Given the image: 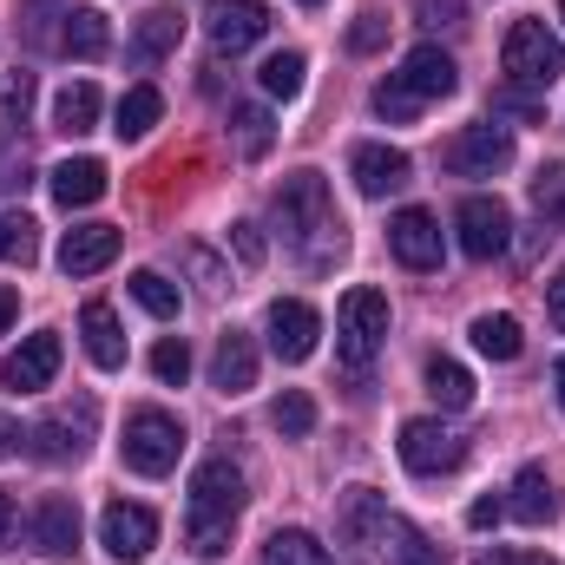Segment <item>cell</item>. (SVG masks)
Wrapping results in <instances>:
<instances>
[{
    "label": "cell",
    "mask_w": 565,
    "mask_h": 565,
    "mask_svg": "<svg viewBox=\"0 0 565 565\" xmlns=\"http://www.w3.org/2000/svg\"><path fill=\"white\" fill-rule=\"evenodd\" d=\"M13 316H20V289H13V282H0V335L13 329Z\"/></svg>",
    "instance_id": "cell-50"
},
{
    "label": "cell",
    "mask_w": 565,
    "mask_h": 565,
    "mask_svg": "<svg viewBox=\"0 0 565 565\" xmlns=\"http://www.w3.org/2000/svg\"><path fill=\"white\" fill-rule=\"evenodd\" d=\"M264 565H335L329 559V546L316 540V533H302V526H282L264 540Z\"/></svg>",
    "instance_id": "cell-29"
},
{
    "label": "cell",
    "mask_w": 565,
    "mask_h": 565,
    "mask_svg": "<svg viewBox=\"0 0 565 565\" xmlns=\"http://www.w3.org/2000/svg\"><path fill=\"white\" fill-rule=\"evenodd\" d=\"M151 375H158L164 388H184V375H191V349H184V335H164V342L151 349Z\"/></svg>",
    "instance_id": "cell-38"
},
{
    "label": "cell",
    "mask_w": 565,
    "mask_h": 565,
    "mask_svg": "<svg viewBox=\"0 0 565 565\" xmlns=\"http://www.w3.org/2000/svg\"><path fill=\"white\" fill-rule=\"evenodd\" d=\"M302 73H309V66H302V53H289V46H282V53L264 60V73H257V79H264V93H270V99H296V93H302Z\"/></svg>",
    "instance_id": "cell-35"
},
{
    "label": "cell",
    "mask_w": 565,
    "mask_h": 565,
    "mask_svg": "<svg viewBox=\"0 0 565 565\" xmlns=\"http://www.w3.org/2000/svg\"><path fill=\"white\" fill-rule=\"evenodd\" d=\"M500 66H507L513 86L546 93V86L565 73V40L546 26V20H513V26H507V46H500Z\"/></svg>",
    "instance_id": "cell-3"
},
{
    "label": "cell",
    "mask_w": 565,
    "mask_h": 565,
    "mask_svg": "<svg viewBox=\"0 0 565 565\" xmlns=\"http://www.w3.org/2000/svg\"><path fill=\"white\" fill-rule=\"evenodd\" d=\"M415 13H422V26H460V0H415Z\"/></svg>",
    "instance_id": "cell-43"
},
{
    "label": "cell",
    "mask_w": 565,
    "mask_h": 565,
    "mask_svg": "<svg viewBox=\"0 0 565 565\" xmlns=\"http://www.w3.org/2000/svg\"><path fill=\"white\" fill-rule=\"evenodd\" d=\"M382 335H388V296L369 289V282H355V289L335 302V355H342L349 369H369L375 349H382Z\"/></svg>",
    "instance_id": "cell-4"
},
{
    "label": "cell",
    "mask_w": 565,
    "mask_h": 565,
    "mask_svg": "<svg viewBox=\"0 0 565 565\" xmlns=\"http://www.w3.org/2000/svg\"><path fill=\"white\" fill-rule=\"evenodd\" d=\"M316 342H322V316L302 296H277L270 302V349H277L282 362H309Z\"/></svg>",
    "instance_id": "cell-10"
},
{
    "label": "cell",
    "mask_w": 565,
    "mask_h": 565,
    "mask_svg": "<svg viewBox=\"0 0 565 565\" xmlns=\"http://www.w3.org/2000/svg\"><path fill=\"white\" fill-rule=\"evenodd\" d=\"M53 20H66V7H60V0H26V40H33V46H60Z\"/></svg>",
    "instance_id": "cell-41"
},
{
    "label": "cell",
    "mask_w": 565,
    "mask_h": 565,
    "mask_svg": "<svg viewBox=\"0 0 565 565\" xmlns=\"http://www.w3.org/2000/svg\"><path fill=\"white\" fill-rule=\"evenodd\" d=\"M375 565H440V553L427 546L422 526H408L402 513H388L382 520V533H375V553H369Z\"/></svg>",
    "instance_id": "cell-21"
},
{
    "label": "cell",
    "mask_w": 565,
    "mask_h": 565,
    "mask_svg": "<svg viewBox=\"0 0 565 565\" xmlns=\"http://www.w3.org/2000/svg\"><path fill=\"white\" fill-rule=\"evenodd\" d=\"M467 335H473V349H480V355H493V362H513V355L526 349V335H520V322H513V316H473V329H467Z\"/></svg>",
    "instance_id": "cell-30"
},
{
    "label": "cell",
    "mask_w": 565,
    "mask_h": 565,
    "mask_svg": "<svg viewBox=\"0 0 565 565\" xmlns=\"http://www.w3.org/2000/svg\"><path fill=\"white\" fill-rule=\"evenodd\" d=\"M270 33V7L264 0H217L211 7V46L217 53H250Z\"/></svg>",
    "instance_id": "cell-12"
},
{
    "label": "cell",
    "mask_w": 565,
    "mask_h": 565,
    "mask_svg": "<svg viewBox=\"0 0 565 565\" xmlns=\"http://www.w3.org/2000/svg\"><path fill=\"white\" fill-rule=\"evenodd\" d=\"M500 520H507V500H493V493L467 507V526H473V533H487V526H500Z\"/></svg>",
    "instance_id": "cell-45"
},
{
    "label": "cell",
    "mask_w": 565,
    "mask_h": 565,
    "mask_svg": "<svg viewBox=\"0 0 565 565\" xmlns=\"http://www.w3.org/2000/svg\"><path fill=\"white\" fill-rule=\"evenodd\" d=\"M395 86H402V93H415V99L427 106V99H447V93L460 86V66H454V53H440V46L427 40V46H415V53L402 60Z\"/></svg>",
    "instance_id": "cell-14"
},
{
    "label": "cell",
    "mask_w": 565,
    "mask_h": 565,
    "mask_svg": "<svg viewBox=\"0 0 565 565\" xmlns=\"http://www.w3.org/2000/svg\"><path fill=\"white\" fill-rule=\"evenodd\" d=\"M178 40H184V13L178 7H151L139 20V33H132V66H158L164 53H178Z\"/></svg>",
    "instance_id": "cell-25"
},
{
    "label": "cell",
    "mask_w": 565,
    "mask_h": 565,
    "mask_svg": "<svg viewBox=\"0 0 565 565\" xmlns=\"http://www.w3.org/2000/svg\"><path fill=\"white\" fill-rule=\"evenodd\" d=\"M231 244H237V257L257 270L264 264V237H257V224H231Z\"/></svg>",
    "instance_id": "cell-44"
},
{
    "label": "cell",
    "mask_w": 565,
    "mask_h": 565,
    "mask_svg": "<svg viewBox=\"0 0 565 565\" xmlns=\"http://www.w3.org/2000/svg\"><path fill=\"white\" fill-rule=\"evenodd\" d=\"M73 546H79V507H73L66 493H46V500L33 507V553L66 559Z\"/></svg>",
    "instance_id": "cell-18"
},
{
    "label": "cell",
    "mask_w": 565,
    "mask_h": 565,
    "mask_svg": "<svg viewBox=\"0 0 565 565\" xmlns=\"http://www.w3.org/2000/svg\"><path fill=\"white\" fill-rule=\"evenodd\" d=\"M13 447H20V422H7V415H0V460H7Z\"/></svg>",
    "instance_id": "cell-52"
},
{
    "label": "cell",
    "mask_w": 565,
    "mask_h": 565,
    "mask_svg": "<svg viewBox=\"0 0 565 565\" xmlns=\"http://www.w3.org/2000/svg\"><path fill=\"white\" fill-rule=\"evenodd\" d=\"M126 467L145 473V480H164L171 467H178V454H184V427L178 415H164V408H139L132 422H126Z\"/></svg>",
    "instance_id": "cell-5"
},
{
    "label": "cell",
    "mask_w": 565,
    "mask_h": 565,
    "mask_svg": "<svg viewBox=\"0 0 565 565\" xmlns=\"http://www.w3.org/2000/svg\"><path fill=\"white\" fill-rule=\"evenodd\" d=\"M546 316H553V322L565 329V264H559V277L546 282Z\"/></svg>",
    "instance_id": "cell-49"
},
{
    "label": "cell",
    "mask_w": 565,
    "mask_h": 565,
    "mask_svg": "<svg viewBox=\"0 0 565 565\" xmlns=\"http://www.w3.org/2000/svg\"><path fill=\"white\" fill-rule=\"evenodd\" d=\"M99 546L119 565L145 559V553L158 546V513H151V507H132V500H113V507L99 513Z\"/></svg>",
    "instance_id": "cell-9"
},
{
    "label": "cell",
    "mask_w": 565,
    "mask_h": 565,
    "mask_svg": "<svg viewBox=\"0 0 565 565\" xmlns=\"http://www.w3.org/2000/svg\"><path fill=\"white\" fill-rule=\"evenodd\" d=\"M388 40V20L382 13H355V26H349V53H375Z\"/></svg>",
    "instance_id": "cell-42"
},
{
    "label": "cell",
    "mask_w": 565,
    "mask_h": 565,
    "mask_svg": "<svg viewBox=\"0 0 565 565\" xmlns=\"http://www.w3.org/2000/svg\"><path fill=\"white\" fill-rule=\"evenodd\" d=\"M0 546H13V493H0Z\"/></svg>",
    "instance_id": "cell-51"
},
{
    "label": "cell",
    "mask_w": 565,
    "mask_h": 565,
    "mask_svg": "<svg viewBox=\"0 0 565 565\" xmlns=\"http://www.w3.org/2000/svg\"><path fill=\"white\" fill-rule=\"evenodd\" d=\"M53 126H60L66 139L93 132V126H99V86H93V79H73V86L53 99Z\"/></svg>",
    "instance_id": "cell-27"
},
{
    "label": "cell",
    "mask_w": 565,
    "mask_h": 565,
    "mask_svg": "<svg viewBox=\"0 0 565 565\" xmlns=\"http://www.w3.org/2000/svg\"><path fill=\"white\" fill-rule=\"evenodd\" d=\"M454 231H460V250H467L473 264H493V257H507V244H513V211H507L500 198H460Z\"/></svg>",
    "instance_id": "cell-7"
},
{
    "label": "cell",
    "mask_w": 565,
    "mask_h": 565,
    "mask_svg": "<svg viewBox=\"0 0 565 565\" xmlns=\"http://www.w3.org/2000/svg\"><path fill=\"white\" fill-rule=\"evenodd\" d=\"M231 126H237V145L257 158V151H270V113L264 106H231Z\"/></svg>",
    "instance_id": "cell-39"
},
{
    "label": "cell",
    "mask_w": 565,
    "mask_h": 565,
    "mask_svg": "<svg viewBox=\"0 0 565 565\" xmlns=\"http://www.w3.org/2000/svg\"><path fill=\"white\" fill-rule=\"evenodd\" d=\"M126 289H132V302H139L145 316H158V322H171V316H178V282H164L158 270H132Z\"/></svg>",
    "instance_id": "cell-34"
},
{
    "label": "cell",
    "mask_w": 565,
    "mask_h": 565,
    "mask_svg": "<svg viewBox=\"0 0 565 565\" xmlns=\"http://www.w3.org/2000/svg\"><path fill=\"white\" fill-rule=\"evenodd\" d=\"M349 178H355L362 198H388V191H402V184L415 178V164H408V151H395V145H355V151H349Z\"/></svg>",
    "instance_id": "cell-13"
},
{
    "label": "cell",
    "mask_w": 565,
    "mask_h": 565,
    "mask_svg": "<svg viewBox=\"0 0 565 565\" xmlns=\"http://www.w3.org/2000/svg\"><path fill=\"white\" fill-rule=\"evenodd\" d=\"M427 395H434L440 408H467V402H473V375H467L460 362L434 355V362H427Z\"/></svg>",
    "instance_id": "cell-31"
},
{
    "label": "cell",
    "mask_w": 565,
    "mask_h": 565,
    "mask_svg": "<svg viewBox=\"0 0 565 565\" xmlns=\"http://www.w3.org/2000/svg\"><path fill=\"white\" fill-rule=\"evenodd\" d=\"M270 422H277V434L302 440V434L316 427V402H309L302 388H282V395H277V408H270Z\"/></svg>",
    "instance_id": "cell-37"
},
{
    "label": "cell",
    "mask_w": 565,
    "mask_h": 565,
    "mask_svg": "<svg viewBox=\"0 0 565 565\" xmlns=\"http://www.w3.org/2000/svg\"><path fill=\"white\" fill-rule=\"evenodd\" d=\"M507 513H513L520 526L559 520V487H553V473H546V467H520V473H513V493H507Z\"/></svg>",
    "instance_id": "cell-19"
},
{
    "label": "cell",
    "mask_w": 565,
    "mask_h": 565,
    "mask_svg": "<svg viewBox=\"0 0 565 565\" xmlns=\"http://www.w3.org/2000/svg\"><path fill=\"white\" fill-rule=\"evenodd\" d=\"M79 335H86V355H93V369H126V329H119V316H113V302H86V316H79Z\"/></svg>",
    "instance_id": "cell-20"
},
{
    "label": "cell",
    "mask_w": 565,
    "mask_h": 565,
    "mask_svg": "<svg viewBox=\"0 0 565 565\" xmlns=\"http://www.w3.org/2000/svg\"><path fill=\"white\" fill-rule=\"evenodd\" d=\"M302 7H322V0H302Z\"/></svg>",
    "instance_id": "cell-54"
},
{
    "label": "cell",
    "mask_w": 565,
    "mask_h": 565,
    "mask_svg": "<svg viewBox=\"0 0 565 565\" xmlns=\"http://www.w3.org/2000/svg\"><path fill=\"white\" fill-rule=\"evenodd\" d=\"M60 53H73V60H106V53H113V26H106V13H99V7H66Z\"/></svg>",
    "instance_id": "cell-22"
},
{
    "label": "cell",
    "mask_w": 565,
    "mask_h": 565,
    "mask_svg": "<svg viewBox=\"0 0 565 565\" xmlns=\"http://www.w3.org/2000/svg\"><path fill=\"white\" fill-rule=\"evenodd\" d=\"M277 231H282V244L296 250L302 270H329V264L342 257V217H335V198H329L322 171H296V178H282Z\"/></svg>",
    "instance_id": "cell-1"
},
{
    "label": "cell",
    "mask_w": 565,
    "mask_h": 565,
    "mask_svg": "<svg viewBox=\"0 0 565 565\" xmlns=\"http://www.w3.org/2000/svg\"><path fill=\"white\" fill-rule=\"evenodd\" d=\"M53 198H60L66 211L99 204V198H106V164H99V158H66V164H53Z\"/></svg>",
    "instance_id": "cell-23"
},
{
    "label": "cell",
    "mask_w": 565,
    "mask_h": 565,
    "mask_svg": "<svg viewBox=\"0 0 565 565\" xmlns=\"http://www.w3.org/2000/svg\"><path fill=\"white\" fill-rule=\"evenodd\" d=\"M191 270H198V277H204V289H224V270H217V257H204V250H191Z\"/></svg>",
    "instance_id": "cell-48"
},
{
    "label": "cell",
    "mask_w": 565,
    "mask_h": 565,
    "mask_svg": "<svg viewBox=\"0 0 565 565\" xmlns=\"http://www.w3.org/2000/svg\"><path fill=\"white\" fill-rule=\"evenodd\" d=\"M388 250H395L408 270H440V217L422 211V204L395 211V224H388Z\"/></svg>",
    "instance_id": "cell-11"
},
{
    "label": "cell",
    "mask_w": 565,
    "mask_h": 565,
    "mask_svg": "<svg viewBox=\"0 0 565 565\" xmlns=\"http://www.w3.org/2000/svg\"><path fill=\"white\" fill-rule=\"evenodd\" d=\"M40 257V224L26 217V211H13V217H0V264H33Z\"/></svg>",
    "instance_id": "cell-33"
},
{
    "label": "cell",
    "mask_w": 565,
    "mask_h": 565,
    "mask_svg": "<svg viewBox=\"0 0 565 565\" xmlns=\"http://www.w3.org/2000/svg\"><path fill=\"white\" fill-rule=\"evenodd\" d=\"M440 158H447L454 178H493V171L513 164V132H507L500 119H493V126H460Z\"/></svg>",
    "instance_id": "cell-8"
},
{
    "label": "cell",
    "mask_w": 565,
    "mask_h": 565,
    "mask_svg": "<svg viewBox=\"0 0 565 565\" xmlns=\"http://www.w3.org/2000/svg\"><path fill=\"white\" fill-rule=\"evenodd\" d=\"M553 388H559V408H565V355L553 362Z\"/></svg>",
    "instance_id": "cell-53"
},
{
    "label": "cell",
    "mask_w": 565,
    "mask_h": 565,
    "mask_svg": "<svg viewBox=\"0 0 565 565\" xmlns=\"http://www.w3.org/2000/svg\"><path fill=\"white\" fill-rule=\"evenodd\" d=\"M158 119H164V93H158V86H132V93L119 99V113H113V132H119V139H145Z\"/></svg>",
    "instance_id": "cell-28"
},
{
    "label": "cell",
    "mask_w": 565,
    "mask_h": 565,
    "mask_svg": "<svg viewBox=\"0 0 565 565\" xmlns=\"http://www.w3.org/2000/svg\"><path fill=\"white\" fill-rule=\"evenodd\" d=\"M244 467L231 454L204 460L191 473V513H184V546L198 559H224L231 553V533H237V513H244Z\"/></svg>",
    "instance_id": "cell-2"
},
{
    "label": "cell",
    "mask_w": 565,
    "mask_h": 565,
    "mask_svg": "<svg viewBox=\"0 0 565 565\" xmlns=\"http://www.w3.org/2000/svg\"><path fill=\"white\" fill-rule=\"evenodd\" d=\"M493 106H500V113H520V119H540V99H533V93H520V86H507Z\"/></svg>",
    "instance_id": "cell-46"
},
{
    "label": "cell",
    "mask_w": 565,
    "mask_h": 565,
    "mask_svg": "<svg viewBox=\"0 0 565 565\" xmlns=\"http://www.w3.org/2000/svg\"><path fill=\"white\" fill-rule=\"evenodd\" d=\"M402 467L408 473H422V480H434V473H454L460 460H467V434L460 427H447L440 415H422V422H402Z\"/></svg>",
    "instance_id": "cell-6"
},
{
    "label": "cell",
    "mask_w": 565,
    "mask_h": 565,
    "mask_svg": "<svg viewBox=\"0 0 565 565\" xmlns=\"http://www.w3.org/2000/svg\"><path fill=\"white\" fill-rule=\"evenodd\" d=\"M86 434H93V408L73 422V415H46V422L33 427V454L40 460H79L86 454Z\"/></svg>",
    "instance_id": "cell-26"
},
{
    "label": "cell",
    "mask_w": 565,
    "mask_h": 565,
    "mask_svg": "<svg viewBox=\"0 0 565 565\" xmlns=\"http://www.w3.org/2000/svg\"><path fill=\"white\" fill-rule=\"evenodd\" d=\"M26 113H33V73L13 66V73H0V132H20Z\"/></svg>",
    "instance_id": "cell-32"
},
{
    "label": "cell",
    "mask_w": 565,
    "mask_h": 565,
    "mask_svg": "<svg viewBox=\"0 0 565 565\" xmlns=\"http://www.w3.org/2000/svg\"><path fill=\"white\" fill-rule=\"evenodd\" d=\"M559 20H565V0H559Z\"/></svg>",
    "instance_id": "cell-55"
},
{
    "label": "cell",
    "mask_w": 565,
    "mask_h": 565,
    "mask_svg": "<svg viewBox=\"0 0 565 565\" xmlns=\"http://www.w3.org/2000/svg\"><path fill=\"white\" fill-rule=\"evenodd\" d=\"M119 231L113 224H79V231H66V244H60V270L66 277H93V270H106L113 257H119Z\"/></svg>",
    "instance_id": "cell-17"
},
{
    "label": "cell",
    "mask_w": 565,
    "mask_h": 565,
    "mask_svg": "<svg viewBox=\"0 0 565 565\" xmlns=\"http://www.w3.org/2000/svg\"><path fill=\"white\" fill-rule=\"evenodd\" d=\"M211 388H217V395H250V388H257V342H250L244 329H224V335H217Z\"/></svg>",
    "instance_id": "cell-16"
},
{
    "label": "cell",
    "mask_w": 565,
    "mask_h": 565,
    "mask_svg": "<svg viewBox=\"0 0 565 565\" xmlns=\"http://www.w3.org/2000/svg\"><path fill=\"white\" fill-rule=\"evenodd\" d=\"M375 113H382V119H395V126H408V119L422 113V99H415V93H402V86H395V73H388V79L375 86Z\"/></svg>",
    "instance_id": "cell-40"
},
{
    "label": "cell",
    "mask_w": 565,
    "mask_h": 565,
    "mask_svg": "<svg viewBox=\"0 0 565 565\" xmlns=\"http://www.w3.org/2000/svg\"><path fill=\"white\" fill-rule=\"evenodd\" d=\"M533 211L565 231V164H540V178H533Z\"/></svg>",
    "instance_id": "cell-36"
},
{
    "label": "cell",
    "mask_w": 565,
    "mask_h": 565,
    "mask_svg": "<svg viewBox=\"0 0 565 565\" xmlns=\"http://www.w3.org/2000/svg\"><path fill=\"white\" fill-rule=\"evenodd\" d=\"M473 565H559V559H540V553H507V546H493V553H480Z\"/></svg>",
    "instance_id": "cell-47"
},
{
    "label": "cell",
    "mask_w": 565,
    "mask_h": 565,
    "mask_svg": "<svg viewBox=\"0 0 565 565\" xmlns=\"http://www.w3.org/2000/svg\"><path fill=\"white\" fill-rule=\"evenodd\" d=\"M0 375H7V388H13V395H33V388H46V382L60 375V335H53V329L26 335V342L7 355V369H0Z\"/></svg>",
    "instance_id": "cell-15"
},
{
    "label": "cell",
    "mask_w": 565,
    "mask_h": 565,
    "mask_svg": "<svg viewBox=\"0 0 565 565\" xmlns=\"http://www.w3.org/2000/svg\"><path fill=\"white\" fill-rule=\"evenodd\" d=\"M382 520H388V500H382L375 487H349V500H342V540H349V546H362V559L375 553Z\"/></svg>",
    "instance_id": "cell-24"
}]
</instances>
